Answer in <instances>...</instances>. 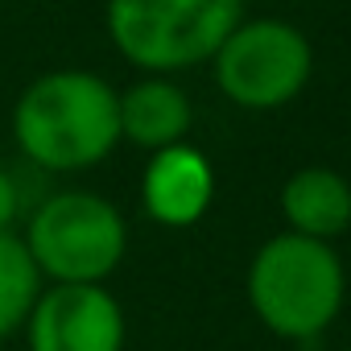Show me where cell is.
<instances>
[{
    "instance_id": "1",
    "label": "cell",
    "mask_w": 351,
    "mask_h": 351,
    "mask_svg": "<svg viewBox=\"0 0 351 351\" xmlns=\"http://www.w3.org/2000/svg\"><path fill=\"white\" fill-rule=\"evenodd\" d=\"M13 145L42 173L95 169L120 145V91L87 66L29 79L13 104Z\"/></svg>"
},
{
    "instance_id": "5",
    "label": "cell",
    "mask_w": 351,
    "mask_h": 351,
    "mask_svg": "<svg viewBox=\"0 0 351 351\" xmlns=\"http://www.w3.org/2000/svg\"><path fill=\"white\" fill-rule=\"evenodd\" d=\"M207 66L232 108L277 112L310 87L314 46L285 17H244Z\"/></svg>"
},
{
    "instance_id": "6",
    "label": "cell",
    "mask_w": 351,
    "mask_h": 351,
    "mask_svg": "<svg viewBox=\"0 0 351 351\" xmlns=\"http://www.w3.org/2000/svg\"><path fill=\"white\" fill-rule=\"evenodd\" d=\"M128 318L108 285H46L29 322V351H124Z\"/></svg>"
},
{
    "instance_id": "7",
    "label": "cell",
    "mask_w": 351,
    "mask_h": 351,
    "mask_svg": "<svg viewBox=\"0 0 351 351\" xmlns=\"http://www.w3.org/2000/svg\"><path fill=\"white\" fill-rule=\"evenodd\" d=\"M215 203V165L211 157L182 141L149 153L141 169V211L169 232H186L207 219Z\"/></svg>"
},
{
    "instance_id": "12",
    "label": "cell",
    "mask_w": 351,
    "mask_h": 351,
    "mask_svg": "<svg viewBox=\"0 0 351 351\" xmlns=\"http://www.w3.org/2000/svg\"><path fill=\"white\" fill-rule=\"evenodd\" d=\"M343 351H351V343H347V347H343Z\"/></svg>"
},
{
    "instance_id": "4",
    "label": "cell",
    "mask_w": 351,
    "mask_h": 351,
    "mask_svg": "<svg viewBox=\"0 0 351 351\" xmlns=\"http://www.w3.org/2000/svg\"><path fill=\"white\" fill-rule=\"evenodd\" d=\"M46 285H104L128 252L124 211L95 191H54L21 232Z\"/></svg>"
},
{
    "instance_id": "3",
    "label": "cell",
    "mask_w": 351,
    "mask_h": 351,
    "mask_svg": "<svg viewBox=\"0 0 351 351\" xmlns=\"http://www.w3.org/2000/svg\"><path fill=\"white\" fill-rule=\"evenodd\" d=\"M244 21V0H104V29L141 75H182L215 58Z\"/></svg>"
},
{
    "instance_id": "10",
    "label": "cell",
    "mask_w": 351,
    "mask_h": 351,
    "mask_svg": "<svg viewBox=\"0 0 351 351\" xmlns=\"http://www.w3.org/2000/svg\"><path fill=\"white\" fill-rule=\"evenodd\" d=\"M42 289H46V281H42L38 265L29 261L21 232H5L0 236V339L25 330Z\"/></svg>"
},
{
    "instance_id": "11",
    "label": "cell",
    "mask_w": 351,
    "mask_h": 351,
    "mask_svg": "<svg viewBox=\"0 0 351 351\" xmlns=\"http://www.w3.org/2000/svg\"><path fill=\"white\" fill-rule=\"evenodd\" d=\"M25 215V203H21V182L13 178V169L0 165V236L5 232H17V219Z\"/></svg>"
},
{
    "instance_id": "8",
    "label": "cell",
    "mask_w": 351,
    "mask_h": 351,
    "mask_svg": "<svg viewBox=\"0 0 351 351\" xmlns=\"http://www.w3.org/2000/svg\"><path fill=\"white\" fill-rule=\"evenodd\" d=\"M285 232L335 244L351 232V178L330 165H302L281 182L277 195Z\"/></svg>"
},
{
    "instance_id": "9",
    "label": "cell",
    "mask_w": 351,
    "mask_h": 351,
    "mask_svg": "<svg viewBox=\"0 0 351 351\" xmlns=\"http://www.w3.org/2000/svg\"><path fill=\"white\" fill-rule=\"evenodd\" d=\"M195 124V104L169 75H141L120 91V141L157 153L182 145Z\"/></svg>"
},
{
    "instance_id": "2",
    "label": "cell",
    "mask_w": 351,
    "mask_h": 351,
    "mask_svg": "<svg viewBox=\"0 0 351 351\" xmlns=\"http://www.w3.org/2000/svg\"><path fill=\"white\" fill-rule=\"evenodd\" d=\"M244 289L256 322L269 335L285 343H314L343 314L347 265L335 244L277 232L252 252Z\"/></svg>"
}]
</instances>
